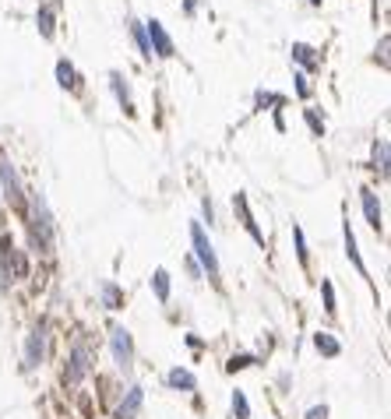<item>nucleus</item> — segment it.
I'll use <instances>...</instances> for the list:
<instances>
[{
  "label": "nucleus",
  "instance_id": "obj_21",
  "mask_svg": "<svg viewBox=\"0 0 391 419\" xmlns=\"http://www.w3.org/2000/svg\"><path fill=\"white\" fill-rule=\"evenodd\" d=\"M131 35H134V43H138V50H141V57H152V46H148V35H145V25H131Z\"/></svg>",
  "mask_w": 391,
  "mask_h": 419
},
{
  "label": "nucleus",
  "instance_id": "obj_3",
  "mask_svg": "<svg viewBox=\"0 0 391 419\" xmlns=\"http://www.w3.org/2000/svg\"><path fill=\"white\" fill-rule=\"evenodd\" d=\"M191 243H194V254L197 261H201V268L208 272V279H219V257H215V247H211V240L204 236V229L201 225H191Z\"/></svg>",
  "mask_w": 391,
  "mask_h": 419
},
{
  "label": "nucleus",
  "instance_id": "obj_4",
  "mask_svg": "<svg viewBox=\"0 0 391 419\" xmlns=\"http://www.w3.org/2000/svg\"><path fill=\"white\" fill-rule=\"evenodd\" d=\"M109 349H113V363L120 370H131L134 363V338L127 328H109Z\"/></svg>",
  "mask_w": 391,
  "mask_h": 419
},
{
  "label": "nucleus",
  "instance_id": "obj_7",
  "mask_svg": "<svg viewBox=\"0 0 391 419\" xmlns=\"http://www.w3.org/2000/svg\"><path fill=\"white\" fill-rule=\"evenodd\" d=\"M0 180H4V198L11 201V205H21L25 201V194H21V180H18V173H14V166L11 162H0Z\"/></svg>",
  "mask_w": 391,
  "mask_h": 419
},
{
  "label": "nucleus",
  "instance_id": "obj_11",
  "mask_svg": "<svg viewBox=\"0 0 391 419\" xmlns=\"http://www.w3.org/2000/svg\"><path fill=\"white\" fill-rule=\"evenodd\" d=\"M166 384H170L173 391H194L197 377L191 374V370H184V367H173V370L166 374Z\"/></svg>",
  "mask_w": 391,
  "mask_h": 419
},
{
  "label": "nucleus",
  "instance_id": "obj_27",
  "mask_svg": "<svg viewBox=\"0 0 391 419\" xmlns=\"http://www.w3.org/2000/svg\"><path fill=\"white\" fill-rule=\"evenodd\" d=\"M307 419H328V406H314V409H307Z\"/></svg>",
  "mask_w": 391,
  "mask_h": 419
},
{
  "label": "nucleus",
  "instance_id": "obj_2",
  "mask_svg": "<svg viewBox=\"0 0 391 419\" xmlns=\"http://www.w3.org/2000/svg\"><path fill=\"white\" fill-rule=\"evenodd\" d=\"M92 363H96V352H92V345L82 338V342L71 349V359H67V370H64V381H67V384H82V381L89 377Z\"/></svg>",
  "mask_w": 391,
  "mask_h": 419
},
{
  "label": "nucleus",
  "instance_id": "obj_26",
  "mask_svg": "<svg viewBox=\"0 0 391 419\" xmlns=\"http://www.w3.org/2000/svg\"><path fill=\"white\" fill-rule=\"evenodd\" d=\"M303 116H307V123H310V130H314V134H317V138H321V134H324V120H321V116H317V113H314V109H307V113H303Z\"/></svg>",
  "mask_w": 391,
  "mask_h": 419
},
{
  "label": "nucleus",
  "instance_id": "obj_16",
  "mask_svg": "<svg viewBox=\"0 0 391 419\" xmlns=\"http://www.w3.org/2000/svg\"><path fill=\"white\" fill-rule=\"evenodd\" d=\"M152 289H155V300H159V303L170 300V272H166V268H155V275H152Z\"/></svg>",
  "mask_w": 391,
  "mask_h": 419
},
{
  "label": "nucleus",
  "instance_id": "obj_17",
  "mask_svg": "<svg viewBox=\"0 0 391 419\" xmlns=\"http://www.w3.org/2000/svg\"><path fill=\"white\" fill-rule=\"evenodd\" d=\"M346 254H349V261L356 264V272H360V275H367V264H363V257H360V250H356V236H353L349 222H346Z\"/></svg>",
  "mask_w": 391,
  "mask_h": 419
},
{
  "label": "nucleus",
  "instance_id": "obj_18",
  "mask_svg": "<svg viewBox=\"0 0 391 419\" xmlns=\"http://www.w3.org/2000/svg\"><path fill=\"white\" fill-rule=\"evenodd\" d=\"M57 82H60V89H78V71L67 60H60L57 64Z\"/></svg>",
  "mask_w": 391,
  "mask_h": 419
},
{
  "label": "nucleus",
  "instance_id": "obj_8",
  "mask_svg": "<svg viewBox=\"0 0 391 419\" xmlns=\"http://www.w3.org/2000/svg\"><path fill=\"white\" fill-rule=\"evenodd\" d=\"M141 402H145V391L134 384V388H127V395L120 398V406H116V419H138L141 413Z\"/></svg>",
  "mask_w": 391,
  "mask_h": 419
},
{
  "label": "nucleus",
  "instance_id": "obj_13",
  "mask_svg": "<svg viewBox=\"0 0 391 419\" xmlns=\"http://www.w3.org/2000/svg\"><path fill=\"white\" fill-rule=\"evenodd\" d=\"M293 60H299V64H303V67H310V71H317V67H321L317 50H314V46H307V43H293Z\"/></svg>",
  "mask_w": 391,
  "mask_h": 419
},
{
  "label": "nucleus",
  "instance_id": "obj_19",
  "mask_svg": "<svg viewBox=\"0 0 391 419\" xmlns=\"http://www.w3.org/2000/svg\"><path fill=\"white\" fill-rule=\"evenodd\" d=\"M109 82H113V92H116V99L123 103V109L134 113V106H131V89L123 85V78H120V74H109Z\"/></svg>",
  "mask_w": 391,
  "mask_h": 419
},
{
  "label": "nucleus",
  "instance_id": "obj_5",
  "mask_svg": "<svg viewBox=\"0 0 391 419\" xmlns=\"http://www.w3.org/2000/svg\"><path fill=\"white\" fill-rule=\"evenodd\" d=\"M46 359V328H32L28 338H25V370H35L39 363Z\"/></svg>",
  "mask_w": 391,
  "mask_h": 419
},
{
  "label": "nucleus",
  "instance_id": "obj_10",
  "mask_svg": "<svg viewBox=\"0 0 391 419\" xmlns=\"http://www.w3.org/2000/svg\"><path fill=\"white\" fill-rule=\"evenodd\" d=\"M233 211L240 215V222H243V229H247V233H250V236H254V240H258L261 247H265V236H261V229H258V222H254V215H250V208H247V198H243V194H236V198H233Z\"/></svg>",
  "mask_w": 391,
  "mask_h": 419
},
{
  "label": "nucleus",
  "instance_id": "obj_12",
  "mask_svg": "<svg viewBox=\"0 0 391 419\" xmlns=\"http://www.w3.org/2000/svg\"><path fill=\"white\" fill-rule=\"evenodd\" d=\"M314 349H317L321 356H328V359H335V356L342 352V345H338V338H335L331 331H317V335H314Z\"/></svg>",
  "mask_w": 391,
  "mask_h": 419
},
{
  "label": "nucleus",
  "instance_id": "obj_23",
  "mask_svg": "<svg viewBox=\"0 0 391 419\" xmlns=\"http://www.w3.org/2000/svg\"><path fill=\"white\" fill-rule=\"evenodd\" d=\"M258 359L254 356H247V352H240V356H229V363H226V370L229 374H236V370H247V367H254Z\"/></svg>",
  "mask_w": 391,
  "mask_h": 419
},
{
  "label": "nucleus",
  "instance_id": "obj_28",
  "mask_svg": "<svg viewBox=\"0 0 391 419\" xmlns=\"http://www.w3.org/2000/svg\"><path fill=\"white\" fill-rule=\"evenodd\" d=\"M296 92H299L303 99L310 96V85H307V78H303V74H296Z\"/></svg>",
  "mask_w": 391,
  "mask_h": 419
},
{
  "label": "nucleus",
  "instance_id": "obj_9",
  "mask_svg": "<svg viewBox=\"0 0 391 419\" xmlns=\"http://www.w3.org/2000/svg\"><path fill=\"white\" fill-rule=\"evenodd\" d=\"M360 201H363V215H367V222H370V229H385V222H381V201H378V194L370 191V187H363L360 191Z\"/></svg>",
  "mask_w": 391,
  "mask_h": 419
},
{
  "label": "nucleus",
  "instance_id": "obj_20",
  "mask_svg": "<svg viewBox=\"0 0 391 419\" xmlns=\"http://www.w3.org/2000/svg\"><path fill=\"white\" fill-rule=\"evenodd\" d=\"M233 416L236 419H250V402L243 391H233Z\"/></svg>",
  "mask_w": 391,
  "mask_h": 419
},
{
  "label": "nucleus",
  "instance_id": "obj_24",
  "mask_svg": "<svg viewBox=\"0 0 391 419\" xmlns=\"http://www.w3.org/2000/svg\"><path fill=\"white\" fill-rule=\"evenodd\" d=\"M321 296H324V311L335 314L338 307H335V289H331V282H321Z\"/></svg>",
  "mask_w": 391,
  "mask_h": 419
},
{
  "label": "nucleus",
  "instance_id": "obj_22",
  "mask_svg": "<svg viewBox=\"0 0 391 419\" xmlns=\"http://www.w3.org/2000/svg\"><path fill=\"white\" fill-rule=\"evenodd\" d=\"M374 169L388 173V145L385 141H374Z\"/></svg>",
  "mask_w": 391,
  "mask_h": 419
},
{
  "label": "nucleus",
  "instance_id": "obj_15",
  "mask_svg": "<svg viewBox=\"0 0 391 419\" xmlns=\"http://www.w3.org/2000/svg\"><path fill=\"white\" fill-rule=\"evenodd\" d=\"M99 293H102V307H106V311H120V307H123V293H120L116 282H102Z\"/></svg>",
  "mask_w": 391,
  "mask_h": 419
},
{
  "label": "nucleus",
  "instance_id": "obj_1",
  "mask_svg": "<svg viewBox=\"0 0 391 419\" xmlns=\"http://www.w3.org/2000/svg\"><path fill=\"white\" fill-rule=\"evenodd\" d=\"M32 247L43 254H50V247H53V218L39 194H32Z\"/></svg>",
  "mask_w": 391,
  "mask_h": 419
},
{
  "label": "nucleus",
  "instance_id": "obj_6",
  "mask_svg": "<svg viewBox=\"0 0 391 419\" xmlns=\"http://www.w3.org/2000/svg\"><path fill=\"white\" fill-rule=\"evenodd\" d=\"M145 35H148V46H152V53L155 57H173V39L166 35V28H163V21H145Z\"/></svg>",
  "mask_w": 391,
  "mask_h": 419
},
{
  "label": "nucleus",
  "instance_id": "obj_14",
  "mask_svg": "<svg viewBox=\"0 0 391 419\" xmlns=\"http://www.w3.org/2000/svg\"><path fill=\"white\" fill-rule=\"evenodd\" d=\"M57 7H60V4H50V7H39V14H35V25H39V32H43L46 39H53V32H57V25H53Z\"/></svg>",
  "mask_w": 391,
  "mask_h": 419
},
{
  "label": "nucleus",
  "instance_id": "obj_29",
  "mask_svg": "<svg viewBox=\"0 0 391 419\" xmlns=\"http://www.w3.org/2000/svg\"><path fill=\"white\" fill-rule=\"evenodd\" d=\"M310 4H314V7H321V0H310Z\"/></svg>",
  "mask_w": 391,
  "mask_h": 419
},
{
  "label": "nucleus",
  "instance_id": "obj_25",
  "mask_svg": "<svg viewBox=\"0 0 391 419\" xmlns=\"http://www.w3.org/2000/svg\"><path fill=\"white\" fill-rule=\"evenodd\" d=\"M293 240H296V257H299V264H307V240H303V229H299V225L293 229Z\"/></svg>",
  "mask_w": 391,
  "mask_h": 419
}]
</instances>
